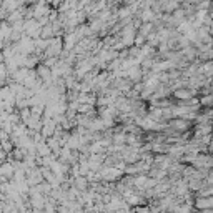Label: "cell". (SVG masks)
Masks as SVG:
<instances>
[{
	"instance_id": "obj_1",
	"label": "cell",
	"mask_w": 213,
	"mask_h": 213,
	"mask_svg": "<svg viewBox=\"0 0 213 213\" xmlns=\"http://www.w3.org/2000/svg\"><path fill=\"white\" fill-rule=\"evenodd\" d=\"M175 97H178V98H188V97H190V92H187V90H176L175 92Z\"/></svg>"
}]
</instances>
